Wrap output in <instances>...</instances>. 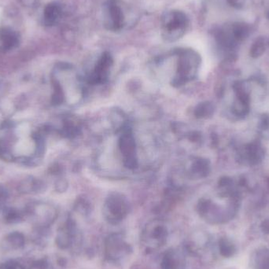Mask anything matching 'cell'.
<instances>
[{
    "mask_svg": "<svg viewBox=\"0 0 269 269\" xmlns=\"http://www.w3.org/2000/svg\"><path fill=\"white\" fill-rule=\"evenodd\" d=\"M190 25L184 11L171 10L164 13L161 19V36L164 41L175 42L185 35Z\"/></svg>",
    "mask_w": 269,
    "mask_h": 269,
    "instance_id": "6da1fadb",
    "label": "cell"
},
{
    "mask_svg": "<svg viewBox=\"0 0 269 269\" xmlns=\"http://www.w3.org/2000/svg\"><path fill=\"white\" fill-rule=\"evenodd\" d=\"M178 66H177V84H183L191 80L199 65V56L191 49H180L177 51Z\"/></svg>",
    "mask_w": 269,
    "mask_h": 269,
    "instance_id": "7a4b0ae2",
    "label": "cell"
},
{
    "mask_svg": "<svg viewBox=\"0 0 269 269\" xmlns=\"http://www.w3.org/2000/svg\"><path fill=\"white\" fill-rule=\"evenodd\" d=\"M104 25L109 31H118L126 25V16L121 0H107L104 5Z\"/></svg>",
    "mask_w": 269,
    "mask_h": 269,
    "instance_id": "3957f363",
    "label": "cell"
},
{
    "mask_svg": "<svg viewBox=\"0 0 269 269\" xmlns=\"http://www.w3.org/2000/svg\"><path fill=\"white\" fill-rule=\"evenodd\" d=\"M120 149L124 157L126 167L133 169L137 166L136 157V143L131 133L125 132L121 136L119 142Z\"/></svg>",
    "mask_w": 269,
    "mask_h": 269,
    "instance_id": "277c9868",
    "label": "cell"
},
{
    "mask_svg": "<svg viewBox=\"0 0 269 269\" xmlns=\"http://www.w3.org/2000/svg\"><path fill=\"white\" fill-rule=\"evenodd\" d=\"M113 63L114 60L110 53L105 52L102 54L91 75V81L94 83L104 82L108 77Z\"/></svg>",
    "mask_w": 269,
    "mask_h": 269,
    "instance_id": "5b68a950",
    "label": "cell"
},
{
    "mask_svg": "<svg viewBox=\"0 0 269 269\" xmlns=\"http://www.w3.org/2000/svg\"><path fill=\"white\" fill-rule=\"evenodd\" d=\"M107 206L110 218L114 220H121L126 215L128 210V206L124 198L117 194L109 197Z\"/></svg>",
    "mask_w": 269,
    "mask_h": 269,
    "instance_id": "8992f818",
    "label": "cell"
},
{
    "mask_svg": "<svg viewBox=\"0 0 269 269\" xmlns=\"http://www.w3.org/2000/svg\"><path fill=\"white\" fill-rule=\"evenodd\" d=\"M213 112V107L210 103H203L197 106L195 110V115L197 117H206L211 115Z\"/></svg>",
    "mask_w": 269,
    "mask_h": 269,
    "instance_id": "52a82bcc",
    "label": "cell"
},
{
    "mask_svg": "<svg viewBox=\"0 0 269 269\" xmlns=\"http://www.w3.org/2000/svg\"><path fill=\"white\" fill-rule=\"evenodd\" d=\"M193 173L197 174L200 177H205L206 173L209 172V164L205 160H198L193 164Z\"/></svg>",
    "mask_w": 269,
    "mask_h": 269,
    "instance_id": "ba28073f",
    "label": "cell"
},
{
    "mask_svg": "<svg viewBox=\"0 0 269 269\" xmlns=\"http://www.w3.org/2000/svg\"><path fill=\"white\" fill-rule=\"evenodd\" d=\"M54 91L52 96V104L54 105H60L64 101V93L61 85L58 82L54 84Z\"/></svg>",
    "mask_w": 269,
    "mask_h": 269,
    "instance_id": "9c48e42d",
    "label": "cell"
},
{
    "mask_svg": "<svg viewBox=\"0 0 269 269\" xmlns=\"http://www.w3.org/2000/svg\"><path fill=\"white\" fill-rule=\"evenodd\" d=\"M36 179L29 178L25 179L21 182L20 184L19 188L20 191L23 193H28L30 191H34V185H35Z\"/></svg>",
    "mask_w": 269,
    "mask_h": 269,
    "instance_id": "30bf717a",
    "label": "cell"
},
{
    "mask_svg": "<svg viewBox=\"0 0 269 269\" xmlns=\"http://www.w3.org/2000/svg\"><path fill=\"white\" fill-rule=\"evenodd\" d=\"M220 249H221V253H222L223 255L226 256V257H230L234 253V247L232 245L227 243V241L224 242L221 244Z\"/></svg>",
    "mask_w": 269,
    "mask_h": 269,
    "instance_id": "8fae6325",
    "label": "cell"
},
{
    "mask_svg": "<svg viewBox=\"0 0 269 269\" xmlns=\"http://www.w3.org/2000/svg\"><path fill=\"white\" fill-rule=\"evenodd\" d=\"M55 187H56L58 191H64V190L67 188L66 182L62 180H58V181H57L56 184H55Z\"/></svg>",
    "mask_w": 269,
    "mask_h": 269,
    "instance_id": "7c38bea8",
    "label": "cell"
},
{
    "mask_svg": "<svg viewBox=\"0 0 269 269\" xmlns=\"http://www.w3.org/2000/svg\"><path fill=\"white\" fill-rule=\"evenodd\" d=\"M263 231L269 233V220H265L262 224Z\"/></svg>",
    "mask_w": 269,
    "mask_h": 269,
    "instance_id": "4fadbf2b",
    "label": "cell"
}]
</instances>
